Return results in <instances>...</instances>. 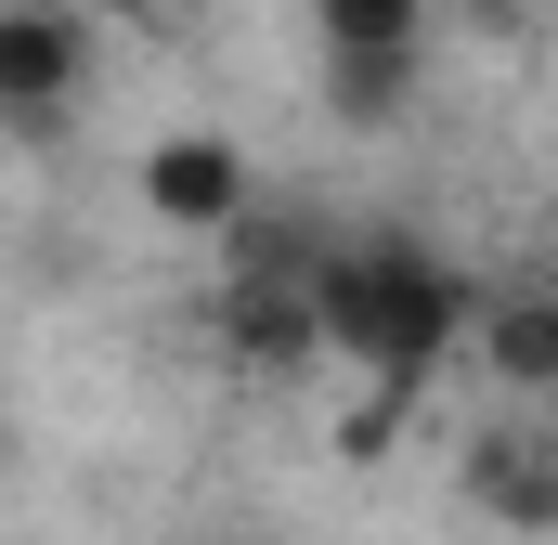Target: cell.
I'll return each instance as SVG.
<instances>
[{
  "label": "cell",
  "mask_w": 558,
  "mask_h": 545,
  "mask_svg": "<svg viewBox=\"0 0 558 545\" xmlns=\"http://www.w3.org/2000/svg\"><path fill=\"white\" fill-rule=\"evenodd\" d=\"M454 481H468V507H481L494 533H558V428H533V415L468 428Z\"/></svg>",
  "instance_id": "5b68a950"
},
{
  "label": "cell",
  "mask_w": 558,
  "mask_h": 545,
  "mask_svg": "<svg viewBox=\"0 0 558 545\" xmlns=\"http://www.w3.org/2000/svg\"><path fill=\"white\" fill-rule=\"evenodd\" d=\"M312 312H325V351H351L377 390L416 403L428 377H441V351L468 338L481 286L441 261V247H416V234H338L325 272H312Z\"/></svg>",
  "instance_id": "6da1fadb"
},
{
  "label": "cell",
  "mask_w": 558,
  "mask_h": 545,
  "mask_svg": "<svg viewBox=\"0 0 558 545\" xmlns=\"http://www.w3.org/2000/svg\"><path fill=\"white\" fill-rule=\"evenodd\" d=\"M312 39H325V65H351V52L416 65L428 52V0H312Z\"/></svg>",
  "instance_id": "ba28073f"
},
{
  "label": "cell",
  "mask_w": 558,
  "mask_h": 545,
  "mask_svg": "<svg viewBox=\"0 0 558 545\" xmlns=\"http://www.w3.org/2000/svg\"><path fill=\"white\" fill-rule=\"evenodd\" d=\"M468 338H481V377H507V403H558V286H481V312H468Z\"/></svg>",
  "instance_id": "8992f818"
},
{
  "label": "cell",
  "mask_w": 558,
  "mask_h": 545,
  "mask_svg": "<svg viewBox=\"0 0 558 545\" xmlns=\"http://www.w3.org/2000/svg\"><path fill=\"white\" fill-rule=\"evenodd\" d=\"M325 118H338V131H403V118H416V65H377V52L325 65Z\"/></svg>",
  "instance_id": "9c48e42d"
},
{
  "label": "cell",
  "mask_w": 558,
  "mask_h": 545,
  "mask_svg": "<svg viewBox=\"0 0 558 545\" xmlns=\"http://www.w3.org/2000/svg\"><path fill=\"white\" fill-rule=\"evenodd\" d=\"M208 351L234 364V377H312L325 364V312H312V286H208Z\"/></svg>",
  "instance_id": "277c9868"
},
{
  "label": "cell",
  "mask_w": 558,
  "mask_h": 545,
  "mask_svg": "<svg viewBox=\"0 0 558 545\" xmlns=\"http://www.w3.org/2000/svg\"><path fill=\"white\" fill-rule=\"evenodd\" d=\"M143 208L169 221V234H234L247 208H260V169H247V143L234 131H156L143 143Z\"/></svg>",
  "instance_id": "3957f363"
},
{
  "label": "cell",
  "mask_w": 558,
  "mask_h": 545,
  "mask_svg": "<svg viewBox=\"0 0 558 545\" xmlns=\"http://www.w3.org/2000/svg\"><path fill=\"white\" fill-rule=\"evenodd\" d=\"M325 247H338V234H325L312 208H247V221L221 234V286H312Z\"/></svg>",
  "instance_id": "52a82bcc"
},
{
  "label": "cell",
  "mask_w": 558,
  "mask_h": 545,
  "mask_svg": "<svg viewBox=\"0 0 558 545\" xmlns=\"http://www.w3.org/2000/svg\"><path fill=\"white\" fill-rule=\"evenodd\" d=\"M78 92H92L78 0H0V143H65Z\"/></svg>",
  "instance_id": "7a4b0ae2"
},
{
  "label": "cell",
  "mask_w": 558,
  "mask_h": 545,
  "mask_svg": "<svg viewBox=\"0 0 558 545\" xmlns=\"http://www.w3.org/2000/svg\"><path fill=\"white\" fill-rule=\"evenodd\" d=\"M208 545H274V533H208Z\"/></svg>",
  "instance_id": "30bf717a"
}]
</instances>
